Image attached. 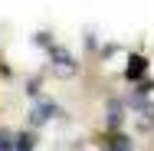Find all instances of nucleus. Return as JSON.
<instances>
[{"mask_svg": "<svg viewBox=\"0 0 154 151\" xmlns=\"http://www.w3.org/2000/svg\"><path fill=\"white\" fill-rule=\"evenodd\" d=\"M53 69H56L59 76H72L79 66H75V59H72L66 49H53Z\"/></svg>", "mask_w": 154, "mask_h": 151, "instance_id": "f257e3e1", "label": "nucleus"}, {"mask_svg": "<svg viewBox=\"0 0 154 151\" xmlns=\"http://www.w3.org/2000/svg\"><path fill=\"white\" fill-rule=\"evenodd\" d=\"M56 115H62V112H59V109H56V105H53V102H43V105H36V109H33L30 121H33V125H43V121L56 118Z\"/></svg>", "mask_w": 154, "mask_h": 151, "instance_id": "f03ea898", "label": "nucleus"}, {"mask_svg": "<svg viewBox=\"0 0 154 151\" xmlns=\"http://www.w3.org/2000/svg\"><path fill=\"white\" fill-rule=\"evenodd\" d=\"M144 69H148V59H144V56H131L125 76H128V79H138V76H144Z\"/></svg>", "mask_w": 154, "mask_h": 151, "instance_id": "7ed1b4c3", "label": "nucleus"}, {"mask_svg": "<svg viewBox=\"0 0 154 151\" xmlns=\"http://www.w3.org/2000/svg\"><path fill=\"white\" fill-rule=\"evenodd\" d=\"M33 148H36L33 135H17V145H13V151H33Z\"/></svg>", "mask_w": 154, "mask_h": 151, "instance_id": "20e7f679", "label": "nucleus"}, {"mask_svg": "<svg viewBox=\"0 0 154 151\" xmlns=\"http://www.w3.org/2000/svg\"><path fill=\"white\" fill-rule=\"evenodd\" d=\"M13 145H17V138H10L7 131H0V151H13Z\"/></svg>", "mask_w": 154, "mask_h": 151, "instance_id": "39448f33", "label": "nucleus"}, {"mask_svg": "<svg viewBox=\"0 0 154 151\" xmlns=\"http://www.w3.org/2000/svg\"><path fill=\"white\" fill-rule=\"evenodd\" d=\"M112 151H131V141L118 135V138H115V145H112Z\"/></svg>", "mask_w": 154, "mask_h": 151, "instance_id": "423d86ee", "label": "nucleus"}]
</instances>
